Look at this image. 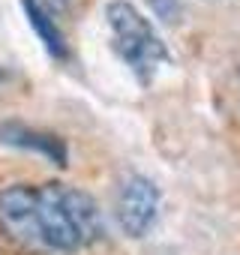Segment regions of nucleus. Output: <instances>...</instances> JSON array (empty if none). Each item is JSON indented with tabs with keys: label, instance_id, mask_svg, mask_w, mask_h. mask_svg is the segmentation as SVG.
<instances>
[{
	"label": "nucleus",
	"instance_id": "4",
	"mask_svg": "<svg viewBox=\"0 0 240 255\" xmlns=\"http://www.w3.org/2000/svg\"><path fill=\"white\" fill-rule=\"evenodd\" d=\"M0 144H9V147H21V150H33L39 156H45L48 162L66 168L69 162V150H66V141L54 132H42V129H33V126H24L18 120H6L0 123Z\"/></svg>",
	"mask_w": 240,
	"mask_h": 255
},
{
	"label": "nucleus",
	"instance_id": "7",
	"mask_svg": "<svg viewBox=\"0 0 240 255\" xmlns=\"http://www.w3.org/2000/svg\"><path fill=\"white\" fill-rule=\"evenodd\" d=\"M39 3L54 15V12H66V6H69V0H39Z\"/></svg>",
	"mask_w": 240,
	"mask_h": 255
},
{
	"label": "nucleus",
	"instance_id": "2",
	"mask_svg": "<svg viewBox=\"0 0 240 255\" xmlns=\"http://www.w3.org/2000/svg\"><path fill=\"white\" fill-rule=\"evenodd\" d=\"M105 18H108L114 51L132 69L138 84L147 87L153 81L156 69L171 60L168 45L162 42V36L153 30V24L129 3V0H111L105 6Z\"/></svg>",
	"mask_w": 240,
	"mask_h": 255
},
{
	"label": "nucleus",
	"instance_id": "5",
	"mask_svg": "<svg viewBox=\"0 0 240 255\" xmlns=\"http://www.w3.org/2000/svg\"><path fill=\"white\" fill-rule=\"evenodd\" d=\"M21 9H24V15H27V21H30L33 33H36L39 42L45 45V51H48L54 60H66V57H69L66 36H63V30L57 27L54 15L39 3V0H21Z\"/></svg>",
	"mask_w": 240,
	"mask_h": 255
},
{
	"label": "nucleus",
	"instance_id": "6",
	"mask_svg": "<svg viewBox=\"0 0 240 255\" xmlns=\"http://www.w3.org/2000/svg\"><path fill=\"white\" fill-rule=\"evenodd\" d=\"M147 3L165 24H177L180 21V0H147Z\"/></svg>",
	"mask_w": 240,
	"mask_h": 255
},
{
	"label": "nucleus",
	"instance_id": "1",
	"mask_svg": "<svg viewBox=\"0 0 240 255\" xmlns=\"http://www.w3.org/2000/svg\"><path fill=\"white\" fill-rule=\"evenodd\" d=\"M99 204L78 186L12 183L0 189V234L33 255H72L102 237Z\"/></svg>",
	"mask_w": 240,
	"mask_h": 255
},
{
	"label": "nucleus",
	"instance_id": "3",
	"mask_svg": "<svg viewBox=\"0 0 240 255\" xmlns=\"http://www.w3.org/2000/svg\"><path fill=\"white\" fill-rule=\"evenodd\" d=\"M156 210H159V189L153 186V180L132 174L117 198V222L123 234L135 240L144 237L156 222Z\"/></svg>",
	"mask_w": 240,
	"mask_h": 255
}]
</instances>
